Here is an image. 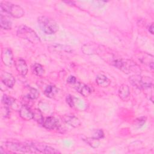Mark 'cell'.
Here are the masks:
<instances>
[{
  "label": "cell",
  "instance_id": "obj_1",
  "mask_svg": "<svg viewBox=\"0 0 154 154\" xmlns=\"http://www.w3.org/2000/svg\"><path fill=\"white\" fill-rule=\"evenodd\" d=\"M37 22L41 30L46 34H54L58 30L57 23L49 17L40 16L37 19Z\"/></svg>",
  "mask_w": 154,
  "mask_h": 154
},
{
  "label": "cell",
  "instance_id": "obj_24",
  "mask_svg": "<svg viewBox=\"0 0 154 154\" xmlns=\"http://www.w3.org/2000/svg\"><path fill=\"white\" fill-rule=\"evenodd\" d=\"M103 137H104V133L102 129H96L93 132V137L94 138L100 140L103 138Z\"/></svg>",
  "mask_w": 154,
  "mask_h": 154
},
{
  "label": "cell",
  "instance_id": "obj_22",
  "mask_svg": "<svg viewBox=\"0 0 154 154\" xmlns=\"http://www.w3.org/2000/svg\"><path fill=\"white\" fill-rule=\"evenodd\" d=\"M39 96V93L38 90L34 88H30L29 93L26 95V97L29 100H34L38 98Z\"/></svg>",
  "mask_w": 154,
  "mask_h": 154
},
{
  "label": "cell",
  "instance_id": "obj_4",
  "mask_svg": "<svg viewBox=\"0 0 154 154\" xmlns=\"http://www.w3.org/2000/svg\"><path fill=\"white\" fill-rule=\"evenodd\" d=\"M0 6L2 11L8 13L15 18H20L25 14L23 9L20 6L10 2L2 1L1 2Z\"/></svg>",
  "mask_w": 154,
  "mask_h": 154
},
{
  "label": "cell",
  "instance_id": "obj_9",
  "mask_svg": "<svg viewBox=\"0 0 154 154\" xmlns=\"http://www.w3.org/2000/svg\"><path fill=\"white\" fill-rule=\"evenodd\" d=\"M14 66H15V67H16L17 71L21 75L25 76L27 74L28 69L26 63L23 59H22L21 58L17 59L14 61Z\"/></svg>",
  "mask_w": 154,
  "mask_h": 154
},
{
  "label": "cell",
  "instance_id": "obj_12",
  "mask_svg": "<svg viewBox=\"0 0 154 154\" xmlns=\"http://www.w3.org/2000/svg\"><path fill=\"white\" fill-rule=\"evenodd\" d=\"M75 84L76 90L83 96L87 97L91 93V90L88 85L81 82H76Z\"/></svg>",
  "mask_w": 154,
  "mask_h": 154
},
{
  "label": "cell",
  "instance_id": "obj_26",
  "mask_svg": "<svg viewBox=\"0 0 154 154\" xmlns=\"http://www.w3.org/2000/svg\"><path fill=\"white\" fill-rule=\"evenodd\" d=\"M1 114L2 117H7L10 114V109L7 106L1 107Z\"/></svg>",
  "mask_w": 154,
  "mask_h": 154
},
{
  "label": "cell",
  "instance_id": "obj_23",
  "mask_svg": "<svg viewBox=\"0 0 154 154\" xmlns=\"http://www.w3.org/2000/svg\"><path fill=\"white\" fill-rule=\"evenodd\" d=\"M64 46V45L55 44V45H52V46H49V49H52L54 51H57L58 49H60L61 51H64V52H71L72 51L71 48L69 47V46H67L66 48H64L63 49H61V48H63Z\"/></svg>",
  "mask_w": 154,
  "mask_h": 154
},
{
  "label": "cell",
  "instance_id": "obj_11",
  "mask_svg": "<svg viewBox=\"0 0 154 154\" xmlns=\"http://www.w3.org/2000/svg\"><path fill=\"white\" fill-rule=\"evenodd\" d=\"M20 117L25 120H30L33 119V111L26 105H23L19 109Z\"/></svg>",
  "mask_w": 154,
  "mask_h": 154
},
{
  "label": "cell",
  "instance_id": "obj_14",
  "mask_svg": "<svg viewBox=\"0 0 154 154\" xmlns=\"http://www.w3.org/2000/svg\"><path fill=\"white\" fill-rule=\"evenodd\" d=\"M119 96L123 101H126L129 99L130 96V90L128 85L125 84L121 85L119 90Z\"/></svg>",
  "mask_w": 154,
  "mask_h": 154
},
{
  "label": "cell",
  "instance_id": "obj_3",
  "mask_svg": "<svg viewBox=\"0 0 154 154\" xmlns=\"http://www.w3.org/2000/svg\"><path fill=\"white\" fill-rule=\"evenodd\" d=\"M16 34L19 37L27 40L32 43H38L40 42V39L36 32L26 25L19 26L17 28Z\"/></svg>",
  "mask_w": 154,
  "mask_h": 154
},
{
  "label": "cell",
  "instance_id": "obj_15",
  "mask_svg": "<svg viewBox=\"0 0 154 154\" xmlns=\"http://www.w3.org/2000/svg\"><path fill=\"white\" fill-rule=\"evenodd\" d=\"M96 84L101 87H107L111 84V81L104 75L99 74L96 78Z\"/></svg>",
  "mask_w": 154,
  "mask_h": 154
},
{
  "label": "cell",
  "instance_id": "obj_19",
  "mask_svg": "<svg viewBox=\"0 0 154 154\" xmlns=\"http://www.w3.org/2000/svg\"><path fill=\"white\" fill-rule=\"evenodd\" d=\"M35 122H37L38 124L43 125L44 122V118L42 115L41 111L38 109H35L33 111V119Z\"/></svg>",
  "mask_w": 154,
  "mask_h": 154
},
{
  "label": "cell",
  "instance_id": "obj_25",
  "mask_svg": "<svg viewBox=\"0 0 154 154\" xmlns=\"http://www.w3.org/2000/svg\"><path fill=\"white\" fill-rule=\"evenodd\" d=\"M66 100L67 103L72 108L75 106V100H74V97H73V96L70 95V94H68L66 96Z\"/></svg>",
  "mask_w": 154,
  "mask_h": 154
},
{
  "label": "cell",
  "instance_id": "obj_6",
  "mask_svg": "<svg viewBox=\"0 0 154 154\" xmlns=\"http://www.w3.org/2000/svg\"><path fill=\"white\" fill-rule=\"evenodd\" d=\"M30 145L34 148L35 152L43 153H60V152L58 150L42 143H31Z\"/></svg>",
  "mask_w": 154,
  "mask_h": 154
},
{
  "label": "cell",
  "instance_id": "obj_21",
  "mask_svg": "<svg viewBox=\"0 0 154 154\" xmlns=\"http://www.w3.org/2000/svg\"><path fill=\"white\" fill-rule=\"evenodd\" d=\"M2 103L5 106H11L15 102V99L7 94H4L2 97Z\"/></svg>",
  "mask_w": 154,
  "mask_h": 154
},
{
  "label": "cell",
  "instance_id": "obj_20",
  "mask_svg": "<svg viewBox=\"0 0 154 154\" xmlns=\"http://www.w3.org/2000/svg\"><path fill=\"white\" fill-rule=\"evenodd\" d=\"M87 144L93 148H97L100 145V141L99 139H97L94 137H87L84 140Z\"/></svg>",
  "mask_w": 154,
  "mask_h": 154
},
{
  "label": "cell",
  "instance_id": "obj_7",
  "mask_svg": "<svg viewBox=\"0 0 154 154\" xmlns=\"http://www.w3.org/2000/svg\"><path fill=\"white\" fill-rule=\"evenodd\" d=\"M1 60L4 65L10 67L14 63L13 55L10 48H5L2 49L1 53Z\"/></svg>",
  "mask_w": 154,
  "mask_h": 154
},
{
  "label": "cell",
  "instance_id": "obj_8",
  "mask_svg": "<svg viewBox=\"0 0 154 154\" xmlns=\"http://www.w3.org/2000/svg\"><path fill=\"white\" fill-rule=\"evenodd\" d=\"M1 80L4 85L8 88H12L16 82L15 78L13 75L7 72H3L1 73Z\"/></svg>",
  "mask_w": 154,
  "mask_h": 154
},
{
  "label": "cell",
  "instance_id": "obj_28",
  "mask_svg": "<svg viewBox=\"0 0 154 154\" xmlns=\"http://www.w3.org/2000/svg\"><path fill=\"white\" fill-rule=\"evenodd\" d=\"M138 125H143L146 122V118L144 117H141L136 120Z\"/></svg>",
  "mask_w": 154,
  "mask_h": 154
},
{
  "label": "cell",
  "instance_id": "obj_27",
  "mask_svg": "<svg viewBox=\"0 0 154 154\" xmlns=\"http://www.w3.org/2000/svg\"><path fill=\"white\" fill-rule=\"evenodd\" d=\"M67 82L70 84H74L76 82V78L74 76H69L67 79Z\"/></svg>",
  "mask_w": 154,
  "mask_h": 154
},
{
  "label": "cell",
  "instance_id": "obj_5",
  "mask_svg": "<svg viewBox=\"0 0 154 154\" xmlns=\"http://www.w3.org/2000/svg\"><path fill=\"white\" fill-rule=\"evenodd\" d=\"M5 147L7 150L20 152H35L34 148L29 144H23L14 142H5Z\"/></svg>",
  "mask_w": 154,
  "mask_h": 154
},
{
  "label": "cell",
  "instance_id": "obj_10",
  "mask_svg": "<svg viewBox=\"0 0 154 154\" xmlns=\"http://www.w3.org/2000/svg\"><path fill=\"white\" fill-rule=\"evenodd\" d=\"M43 126L48 130H53L58 128L60 126V123L58 120H57L54 117H48L46 120H44Z\"/></svg>",
  "mask_w": 154,
  "mask_h": 154
},
{
  "label": "cell",
  "instance_id": "obj_17",
  "mask_svg": "<svg viewBox=\"0 0 154 154\" xmlns=\"http://www.w3.org/2000/svg\"><path fill=\"white\" fill-rule=\"evenodd\" d=\"M58 93V88L53 85H48L44 91L45 96L49 98H53Z\"/></svg>",
  "mask_w": 154,
  "mask_h": 154
},
{
  "label": "cell",
  "instance_id": "obj_16",
  "mask_svg": "<svg viewBox=\"0 0 154 154\" xmlns=\"http://www.w3.org/2000/svg\"><path fill=\"white\" fill-rule=\"evenodd\" d=\"M0 25L3 29H10L11 28V22L6 16L1 14L0 17Z\"/></svg>",
  "mask_w": 154,
  "mask_h": 154
},
{
  "label": "cell",
  "instance_id": "obj_18",
  "mask_svg": "<svg viewBox=\"0 0 154 154\" xmlns=\"http://www.w3.org/2000/svg\"><path fill=\"white\" fill-rule=\"evenodd\" d=\"M31 70L32 73L38 76H42L45 72L43 66L38 63L34 64L31 67Z\"/></svg>",
  "mask_w": 154,
  "mask_h": 154
},
{
  "label": "cell",
  "instance_id": "obj_29",
  "mask_svg": "<svg viewBox=\"0 0 154 154\" xmlns=\"http://www.w3.org/2000/svg\"><path fill=\"white\" fill-rule=\"evenodd\" d=\"M149 32H150V34H153V24L151 23L150 25L149 26Z\"/></svg>",
  "mask_w": 154,
  "mask_h": 154
},
{
  "label": "cell",
  "instance_id": "obj_2",
  "mask_svg": "<svg viewBox=\"0 0 154 154\" xmlns=\"http://www.w3.org/2000/svg\"><path fill=\"white\" fill-rule=\"evenodd\" d=\"M112 64L124 73L137 72L140 70L138 66L132 60L128 59H116L111 62Z\"/></svg>",
  "mask_w": 154,
  "mask_h": 154
},
{
  "label": "cell",
  "instance_id": "obj_13",
  "mask_svg": "<svg viewBox=\"0 0 154 154\" xmlns=\"http://www.w3.org/2000/svg\"><path fill=\"white\" fill-rule=\"evenodd\" d=\"M62 119L64 122L73 128H77L81 125L79 119L74 116H64Z\"/></svg>",
  "mask_w": 154,
  "mask_h": 154
}]
</instances>
